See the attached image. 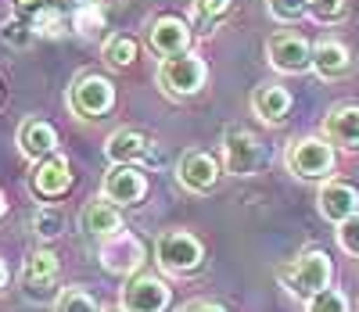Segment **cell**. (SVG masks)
<instances>
[{"mask_svg":"<svg viewBox=\"0 0 359 312\" xmlns=\"http://www.w3.org/2000/svg\"><path fill=\"white\" fill-rule=\"evenodd\" d=\"M147 194V176L137 165H111L104 176V198L111 205H137Z\"/></svg>","mask_w":359,"mask_h":312,"instance_id":"cell-11","label":"cell"},{"mask_svg":"<svg viewBox=\"0 0 359 312\" xmlns=\"http://www.w3.org/2000/svg\"><path fill=\"white\" fill-rule=\"evenodd\" d=\"M316 205H320V215H323V219H331V223L341 226L345 219H352V215L359 212V194H355V186L331 179V183L320 186Z\"/></svg>","mask_w":359,"mask_h":312,"instance_id":"cell-13","label":"cell"},{"mask_svg":"<svg viewBox=\"0 0 359 312\" xmlns=\"http://www.w3.org/2000/svg\"><path fill=\"white\" fill-rule=\"evenodd\" d=\"M172 301L169 287H165V280L151 276V273H144V276H133L130 284H126V312H165Z\"/></svg>","mask_w":359,"mask_h":312,"instance_id":"cell-8","label":"cell"},{"mask_svg":"<svg viewBox=\"0 0 359 312\" xmlns=\"http://www.w3.org/2000/svg\"><path fill=\"white\" fill-rule=\"evenodd\" d=\"M8 215V201H4V194H0V219Z\"/></svg>","mask_w":359,"mask_h":312,"instance_id":"cell-37","label":"cell"},{"mask_svg":"<svg viewBox=\"0 0 359 312\" xmlns=\"http://www.w3.org/2000/svg\"><path fill=\"white\" fill-rule=\"evenodd\" d=\"M306 312H348V298L338 287H323L306 301Z\"/></svg>","mask_w":359,"mask_h":312,"instance_id":"cell-26","label":"cell"},{"mask_svg":"<svg viewBox=\"0 0 359 312\" xmlns=\"http://www.w3.org/2000/svg\"><path fill=\"white\" fill-rule=\"evenodd\" d=\"M345 15V0H316L313 4V18L320 22H338Z\"/></svg>","mask_w":359,"mask_h":312,"instance_id":"cell-32","label":"cell"},{"mask_svg":"<svg viewBox=\"0 0 359 312\" xmlns=\"http://www.w3.org/2000/svg\"><path fill=\"white\" fill-rule=\"evenodd\" d=\"M266 57H269V65H273L277 72H287V76H298V72L313 69V47H309L306 36H298V33L269 36Z\"/></svg>","mask_w":359,"mask_h":312,"instance_id":"cell-5","label":"cell"},{"mask_svg":"<svg viewBox=\"0 0 359 312\" xmlns=\"http://www.w3.org/2000/svg\"><path fill=\"white\" fill-rule=\"evenodd\" d=\"M115 104V86L104 79V76H83L76 86H72V108L76 115L83 118H101L108 108Z\"/></svg>","mask_w":359,"mask_h":312,"instance_id":"cell-7","label":"cell"},{"mask_svg":"<svg viewBox=\"0 0 359 312\" xmlns=\"http://www.w3.org/2000/svg\"><path fill=\"white\" fill-rule=\"evenodd\" d=\"M72 25L79 29L83 36H97L101 29H104V11H101L97 4H86V8H76V15H72Z\"/></svg>","mask_w":359,"mask_h":312,"instance_id":"cell-27","label":"cell"},{"mask_svg":"<svg viewBox=\"0 0 359 312\" xmlns=\"http://www.w3.org/2000/svg\"><path fill=\"white\" fill-rule=\"evenodd\" d=\"M62 226H65V219H62L54 208H40V212L33 215V230H36L43 240H54L57 233H62Z\"/></svg>","mask_w":359,"mask_h":312,"instance_id":"cell-29","label":"cell"},{"mask_svg":"<svg viewBox=\"0 0 359 312\" xmlns=\"http://www.w3.org/2000/svg\"><path fill=\"white\" fill-rule=\"evenodd\" d=\"M184 312H226L223 305H216V301H191Z\"/></svg>","mask_w":359,"mask_h":312,"instance_id":"cell-33","label":"cell"},{"mask_svg":"<svg viewBox=\"0 0 359 312\" xmlns=\"http://www.w3.org/2000/svg\"><path fill=\"white\" fill-rule=\"evenodd\" d=\"M33 25L29 22H18V18H8L4 25H0V40L4 43H11V47H29L33 43Z\"/></svg>","mask_w":359,"mask_h":312,"instance_id":"cell-28","label":"cell"},{"mask_svg":"<svg viewBox=\"0 0 359 312\" xmlns=\"http://www.w3.org/2000/svg\"><path fill=\"white\" fill-rule=\"evenodd\" d=\"M331 276H334V266H331V255L320 252V247H313V252H306L302 259H298L284 280H287V291L298 294V298H313L316 291L331 287Z\"/></svg>","mask_w":359,"mask_h":312,"instance_id":"cell-3","label":"cell"},{"mask_svg":"<svg viewBox=\"0 0 359 312\" xmlns=\"http://www.w3.org/2000/svg\"><path fill=\"white\" fill-rule=\"evenodd\" d=\"M338 244L345 247L348 255H359V212L338 226Z\"/></svg>","mask_w":359,"mask_h":312,"instance_id":"cell-31","label":"cell"},{"mask_svg":"<svg viewBox=\"0 0 359 312\" xmlns=\"http://www.w3.org/2000/svg\"><path fill=\"white\" fill-rule=\"evenodd\" d=\"M137 40L133 36H123V33H115V36H108L104 40V47H101V57L108 61L111 69H130L133 61H137Z\"/></svg>","mask_w":359,"mask_h":312,"instance_id":"cell-22","label":"cell"},{"mask_svg":"<svg viewBox=\"0 0 359 312\" xmlns=\"http://www.w3.org/2000/svg\"><path fill=\"white\" fill-rule=\"evenodd\" d=\"M223 151H226V169L233 176H252L259 169V162H262L259 140L248 130H237V126H230L223 133Z\"/></svg>","mask_w":359,"mask_h":312,"instance_id":"cell-9","label":"cell"},{"mask_svg":"<svg viewBox=\"0 0 359 312\" xmlns=\"http://www.w3.org/2000/svg\"><path fill=\"white\" fill-rule=\"evenodd\" d=\"M101 262L115 276H130L144 262V244L133 233H111V240L101 247Z\"/></svg>","mask_w":359,"mask_h":312,"instance_id":"cell-10","label":"cell"},{"mask_svg":"<svg viewBox=\"0 0 359 312\" xmlns=\"http://www.w3.org/2000/svg\"><path fill=\"white\" fill-rule=\"evenodd\" d=\"M111 312H118V308H111Z\"/></svg>","mask_w":359,"mask_h":312,"instance_id":"cell-39","label":"cell"},{"mask_svg":"<svg viewBox=\"0 0 359 312\" xmlns=\"http://www.w3.org/2000/svg\"><path fill=\"white\" fill-rule=\"evenodd\" d=\"M306 4H309V8H313V4H316V0H306Z\"/></svg>","mask_w":359,"mask_h":312,"instance_id":"cell-38","label":"cell"},{"mask_svg":"<svg viewBox=\"0 0 359 312\" xmlns=\"http://www.w3.org/2000/svg\"><path fill=\"white\" fill-rule=\"evenodd\" d=\"M252 111L262 118V122H284L287 111H291V93L284 86H273L266 83L252 93Z\"/></svg>","mask_w":359,"mask_h":312,"instance_id":"cell-20","label":"cell"},{"mask_svg":"<svg viewBox=\"0 0 359 312\" xmlns=\"http://www.w3.org/2000/svg\"><path fill=\"white\" fill-rule=\"evenodd\" d=\"M348 65H352V54H348L345 43H338V40H320V43L313 47V69H316L323 79L345 76Z\"/></svg>","mask_w":359,"mask_h":312,"instance_id":"cell-21","label":"cell"},{"mask_svg":"<svg viewBox=\"0 0 359 312\" xmlns=\"http://www.w3.org/2000/svg\"><path fill=\"white\" fill-rule=\"evenodd\" d=\"M269 4V15H273L277 22H294V18H302L306 15V0H266Z\"/></svg>","mask_w":359,"mask_h":312,"instance_id":"cell-30","label":"cell"},{"mask_svg":"<svg viewBox=\"0 0 359 312\" xmlns=\"http://www.w3.org/2000/svg\"><path fill=\"white\" fill-rule=\"evenodd\" d=\"M18 144H22V154L25 158H50L54 147H57V133L50 122L43 118H25L22 122V130H18Z\"/></svg>","mask_w":359,"mask_h":312,"instance_id":"cell-16","label":"cell"},{"mask_svg":"<svg viewBox=\"0 0 359 312\" xmlns=\"http://www.w3.org/2000/svg\"><path fill=\"white\" fill-rule=\"evenodd\" d=\"M108 158L111 165H133V162H147L151 158V140L140 130H115L108 137Z\"/></svg>","mask_w":359,"mask_h":312,"instance_id":"cell-15","label":"cell"},{"mask_svg":"<svg viewBox=\"0 0 359 312\" xmlns=\"http://www.w3.org/2000/svg\"><path fill=\"white\" fill-rule=\"evenodd\" d=\"M15 8H18V11H40L43 0H15Z\"/></svg>","mask_w":359,"mask_h":312,"instance_id":"cell-34","label":"cell"},{"mask_svg":"<svg viewBox=\"0 0 359 312\" xmlns=\"http://www.w3.org/2000/svg\"><path fill=\"white\" fill-rule=\"evenodd\" d=\"M287 169L302 179H323L334 172V151H331V140L323 137H302L287 147Z\"/></svg>","mask_w":359,"mask_h":312,"instance_id":"cell-2","label":"cell"},{"mask_svg":"<svg viewBox=\"0 0 359 312\" xmlns=\"http://www.w3.org/2000/svg\"><path fill=\"white\" fill-rule=\"evenodd\" d=\"M230 8H233V0H194V22L208 33L223 15H230Z\"/></svg>","mask_w":359,"mask_h":312,"instance_id":"cell-25","label":"cell"},{"mask_svg":"<svg viewBox=\"0 0 359 312\" xmlns=\"http://www.w3.org/2000/svg\"><path fill=\"white\" fill-rule=\"evenodd\" d=\"M54 312H101V305H97L94 294H86L83 287H65L62 294H57V301H54Z\"/></svg>","mask_w":359,"mask_h":312,"instance_id":"cell-23","label":"cell"},{"mask_svg":"<svg viewBox=\"0 0 359 312\" xmlns=\"http://www.w3.org/2000/svg\"><path fill=\"white\" fill-rule=\"evenodd\" d=\"M62 4H72V8H86V4H97V0H62Z\"/></svg>","mask_w":359,"mask_h":312,"instance_id":"cell-35","label":"cell"},{"mask_svg":"<svg viewBox=\"0 0 359 312\" xmlns=\"http://www.w3.org/2000/svg\"><path fill=\"white\" fill-rule=\"evenodd\" d=\"M155 259H158V266L165 269V273H194L198 266H201V259H205V247H201V240L194 237V233H187V230H169V233H162L158 237V244H155Z\"/></svg>","mask_w":359,"mask_h":312,"instance_id":"cell-1","label":"cell"},{"mask_svg":"<svg viewBox=\"0 0 359 312\" xmlns=\"http://www.w3.org/2000/svg\"><path fill=\"white\" fill-rule=\"evenodd\" d=\"M180 183L187 186L194 194H208L219 179V162L212 158L208 151H187L184 158H180Z\"/></svg>","mask_w":359,"mask_h":312,"instance_id":"cell-12","label":"cell"},{"mask_svg":"<svg viewBox=\"0 0 359 312\" xmlns=\"http://www.w3.org/2000/svg\"><path fill=\"white\" fill-rule=\"evenodd\" d=\"M72 186V169H69V158H62V154H50V158H43L33 172V191L40 198H62L65 191Z\"/></svg>","mask_w":359,"mask_h":312,"instance_id":"cell-14","label":"cell"},{"mask_svg":"<svg viewBox=\"0 0 359 312\" xmlns=\"http://www.w3.org/2000/svg\"><path fill=\"white\" fill-rule=\"evenodd\" d=\"M4 287H8V266L0 262V291H4Z\"/></svg>","mask_w":359,"mask_h":312,"instance_id":"cell-36","label":"cell"},{"mask_svg":"<svg viewBox=\"0 0 359 312\" xmlns=\"http://www.w3.org/2000/svg\"><path fill=\"white\" fill-rule=\"evenodd\" d=\"M29 25H33V33L36 36H62L65 33V15L62 11H57V8H40V11H33V22H29Z\"/></svg>","mask_w":359,"mask_h":312,"instance_id":"cell-24","label":"cell"},{"mask_svg":"<svg viewBox=\"0 0 359 312\" xmlns=\"http://www.w3.org/2000/svg\"><path fill=\"white\" fill-rule=\"evenodd\" d=\"M54 287H57V255L40 247L22 266V291L29 301H47L54 294Z\"/></svg>","mask_w":359,"mask_h":312,"instance_id":"cell-6","label":"cell"},{"mask_svg":"<svg viewBox=\"0 0 359 312\" xmlns=\"http://www.w3.org/2000/svg\"><path fill=\"white\" fill-rule=\"evenodd\" d=\"M79 226L90 237H111L123 230V215H118V205H111V201H90L79 212Z\"/></svg>","mask_w":359,"mask_h":312,"instance_id":"cell-19","label":"cell"},{"mask_svg":"<svg viewBox=\"0 0 359 312\" xmlns=\"http://www.w3.org/2000/svg\"><path fill=\"white\" fill-rule=\"evenodd\" d=\"M151 47H155L162 57L187 54V47H191V29H187V22H180V18H158V22L151 25Z\"/></svg>","mask_w":359,"mask_h":312,"instance_id":"cell-17","label":"cell"},{"mask_svg":"<svg viewBox=\"0 0 359 312\" xmlns=\"http://www.w3.org/2000/svg\"><path fill=\"white\" fill-rule=\"evenodd\" d=\"M323 137L341 147H359V104H341L327 115Z\"/></svg>","mask_w":359,"mask_h":312,"instance_id":"cell-18","label":"cell"},{"mask_svg":"<svg viewBox=\"0 0 359 312\" xmlns=\"http://www.w3.org/2000/svg\"><path fill=\"white\" fill-rule=\"evenodd\" d=\"M205 76H208V69H205V61L198 54L165 57L162 69H158V79L172 97H191V93H198L205 86Z\"/></svg>","mask_w":359,"mask_h":312,"instance_id":"cell-4","label":"cell"}]
</instances>
